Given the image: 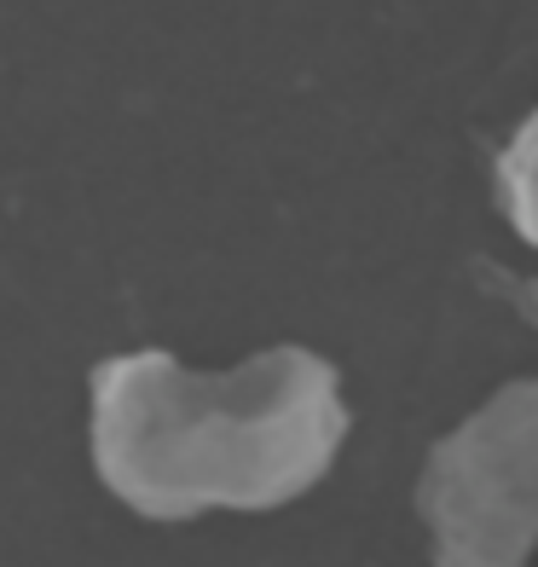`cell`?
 <instances>
[{
    "label": "cell",
    "instance_id": "obj_1",
    "mask_svg": "<svg viewBox=\"0 0 538 567\" xmlns=\"http://www.w3.org/2000/svg\"><path fill=\"white\" fill-rule=\"evenodd\" d=\"M342 441V377L296 342L232 371H192L168 348H134L87 377L93 475L145 522L278 509L330 475Z\"/></svg>",
    "mask_w": 538,
    "mask_h": 567
},
{
    "label": "cell",
    "instance_id": "obj_2",
    "mask_svg": "<svg viewBox=\"0 0 538 567\" xmlns=\"http://www.w3.org/2000/svg\"><path fill=\"white\" fill-rule=\"evenodd\" d=\"M417 515L434 567H527L538 550V377L509 382L428 452Z\"/></svg>",
    "mask_w": 538,
    "mask_h": 567
},
{
    "label": "cell",
    "instance_id": "obj_3",
    "mask_svg": "<svg viewBox=\"0 0 538 567\" xmlns=\"http://www.w3.org/2000/svg\"><path fill=\"white\" fill-rule=\"evenodd\" d=\"M498 197H504L509 226H516L527 244H538V111L504 145V157H498Z\"/></svg>",
    "mask_w": 538,
    "mask_h": 567
},
{
    "label": "cell",
    "instance_id": "obj_4",
    "mask_svg": "<svg viewBox=\"0 0 538 567\" xmlns=\"http://www.w3.org/2000/svg\"><path fill=\"white\" fill-rule=\"evenodd\" d=\"M486 278H493L498 290L509 296V307H516L527 324H538V284H532V278H504V272H486Z\"/></svg>",
    "mask_w": 538,
    "mask_h": 567
}]
</instances>
